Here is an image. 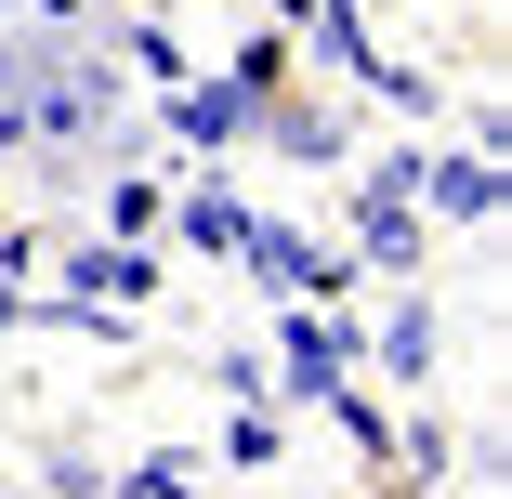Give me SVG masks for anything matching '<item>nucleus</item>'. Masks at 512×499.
I'll list each match as a JSON object with an SVG mask.
<instances>
[{"label": "nucleus", "instance_id": "1", "mask_svg": "<svg viewBox=\"0 0 512 499\" xmlns=\"http://www.w3.org/2000/svg\"><path fill=\"white\" fill-rule=\"evenodd\" d=\"M342 381H355V329H329L316 303H276V368H263V394H289V408H329Z\"/></svg>", "mask_w": 512, "mask_h": 499}, {"label": "nucleus", "instance_id": "2", "mask_svg": "<svg viewBox=\"0 0 512 499\" xmlns=\"http://www.w3.org/2000/svg\"><path fill=\"white\" fill-rule=\"evenodd\" d=\"M250 119H263V92H250V79H184L158 132H171L184 158H224V145H250Z\"/></svg>", "mask_w": 512, "mask_h": 499}, {"label": "nucleus", "instance_id": "3", "mask_svg": "<svg viewBox=\"0 0 512 499\" xmlns=\"http://www.w3.org/2000/svg\"><path fill=\"white\" fill-rule=\"evenodd\" d=\"M421 211L434 224H499V158L486 145H421Z\"/></svg>", "mask_w": 512, "mask_h": 499}, {"label": "nucleus", "instance_id": "4", "mask_svg": "<svg viewBox=\"0 0 512 499\" xmlns=\"http://www.w3.org/2000/svg\"><path fill=\"white\" fill-rule=\"evenodd\" d=\"M145 289H158V250H145V237H79L53 303H145Z\"/></svg>", "mask_w": 512, "mask_h": 499}, {"label": "nucleus", "instance_id": "5", "mask_svg": "<svg viewBox=\"0 0 512 499\" xmlns=\"http://www.w3.org/2000/svg\"><path fill=\"white\" fill-rule=\"evenodd\" d=\"M355 355H368V368H394V381H421V368H434V303H421V289H394V316H381Z\"/></svg>", "mask_w": 512, "mask_h": 499}, {"label": "nucleus", "instance_id": "6", "mask_svg": "<svg viewBox=\"0 0 512 499\" xmlns=\"http://www.w3.org/2000/svg\"><path fill=\"white\" fill-rule=\"evenodd\" d=\"M381 211H421V145H394V158L355 171V224H381Z\"/></svg>", "mask_w": 512, "mask_h": 499}, {"label": "nucleus", "instance_id": "7", "mask_svg": "<svg viewBox=\"0 0 512 499\" xmlns=\"http://www.w3.org/2000/svg\"><path fill=\"white\" fill-rule=\"evenodd\" d=\"M237 224H250V211H237L224 184H184V211H171V250H237Z\"/></svg>", "mask_w": 512, "mask_h": 499}, {"label": "nucleus", "instance_id": "8", "mask_svg": "<svg viewBox=\"0 0 512 499\" xmlns=\"http://www.w3.org/2000/svg\"><path fill=\"white\" fill-rule=\"evenodd\" d=\"M355 237H368V250H355L368 276H407V263H421V211H381V224H355Z\"/></svg>", "mask_w": 512, "mask_h": 499}, {"label": "nucleus", "instance_id": "9", "mask_svg": "<svg viewBox=\"0 0 512 499\" xmlns=\"http://www.w3.org/2000/svg\"><path fill=\"white\" fill-rule=\"evenodd\" d=\"M276 447H289V434H276V408H263V394H250V408H237V434H224V460H237V473H263Z\"/></svg>", "mask_w": 512, "mask_h": 499}, {"label": "nucleus", "instance_id": "10", "mask_svg": "<svg viewBox=\"0 0 512 499\" xmlns=\"http://www.w3.org/2000/svg\"><path fill=\"white\" fill-rule=\"evenodd\" d=\"M145 224H158V184H145V171L106 184V237H145Z\"/></svg>", "mask_w": 512, "mask_h": 499}, {"label": "nucleus", "instance_id": "11", "mask_svg": "<svg viewBox=\"0 0 512 499\" xmlns=\"http://www.w3.org/2000/svg\"><path fill=\"white\" fill-rule=\"evenodd\" d=\"M119 53H132L145 79H184V40H171V27H119Z\"/></svg>", "mask_w": 512, "mask_h": 499}, {"label": "nucleus", "instance_id": "12", "mask_svg": "<svg viewBox=\"0 0 512 499\" xmlns=\"http://www.w3.org/2000/svg\"><path fill=\"white\" fill-rule=\"evenodd\" d=\"M119 499H197V473H184V460H132V473H119Z\"/></svg>", "mask_w": 512, "mask_h": 499}, {"label": "nucleus", "instance_id": "13", "mask_svg": "<svg viewBox=\"0 0 512 499\" xmlns=\"http://www.w3.org/2000/svg\"><path fill=\"white\" fill-rule=\"evenodd\" d=\"M40 499H106V473H92V460H53V473H40Z\"/></svg>", "mask_w": 512, "mask_h": 499}, {"label": "nucleus", "instance_id": "14", "mask_svg": "<svg viewBox=\"0 0 512 499\" xmlns=\"http://www.w3.org/2000/svg\"><path fill=\"white\" fill-rule=\"evenodd\" d=\"M302 14H316V0H276V27H302Z\"/></svg>", "mask_w": 512, "mask_h": 499}, {"label": "nucleus", "instance_id": "15", "mask_svg": "<svg viewBox=\"0 0 512 499\" xmlns=\"http://www.w3.org/2000/svg\"><path fill=\"white\" fill-rule=\"evenodd\" d=\"M0 14H14V0H0Z\"/></svg>", "mask_w": 512, "mask_h": 499}]
</instances>
